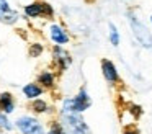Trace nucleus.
Returning a JSON list of instances; mask_svg holds the SVG:
<instances>
[{"instance_id": "obj_1", "label": "nucleus", "mask_w": 152, "mask_h": 134, "mask_svg": "<svg viewBox=\"0 0 152 134\" xmlns=\"http://www.w3.org/2000/svg\"><path fill=\"white\" fill-rule=\"evenodd\" d=\"M92 105L90 100V95L87 93V88L82 87L77 95L70 98H64L62 103H61V114H69V113H75V114H82L83 111H87Z\"/></svg>"}, {"instance_id": "obj_2", "label": "nucleus", "mask_w": 152, "mask_h": 134, "mask_svg": "<svg viewBox=\"0 0 152 134\" xmlns=\"http://www.w3.org/2000/svg\"><path fill=\"white\" fill-rule=\"evenodd\" d=\"M13 124H15V129L18 131V134H44L46 133L44 123L34 114H20L13 121Z\"/></svg>"}, {"instance_id": "obj_3", "label": "nucleus", "mask_w": 152, "mask_h": 134, "mask_svg": "<svg viewBox=\"0 0 152 134\" xmlns=\"http://www.w3.org/2000/svg\"><path fill=\"white\" fill-rule=\"evenodd\" d=\"M61 124L64 126L67 134H92L88 124L82 118V114L69 113V114H61L59 116Z\"/></svg>"}, {"instance_id": "obj_4", "label": "nucleus", "mask_w": 152, "mask_h": 134, "mask_svg": "<svg viewBox=\"0 0 152 134\" xmlns=\"http://www.w3.org/2000/svg\"><path fill=\"white\" fill-rule=\"evenodd\" d=\"M128 21H129V26H131V29H132V34L137 39L139 44L144 46V48H152V34L147 29V26H145L134 13H128Z\"/></svg>"}, {"instance_id": "obj_5", "label": "nucleus", "mask_w": 152, "mask_h": 134, "mask_svg": "<svg viewBox=\"0 0 152 134\" xmlns=\"http://www.w3.org/2000/svg\"><path fill=\"white\" fill-rule=\"evenodd\" d=\"M23 12L31 20H36V18L51 20V18H54V8L51 7V3L41 2V0H36V2H31L28 5H25Z\"/></svg>"}, {"instance_id": "obj_6", "label": "nucleus", "mask_w": 152, "mask_h": 134, "mask_svg": "<svg viewBox=\"0 0 152 134\" xmlns=\"http://www.w3.org/2000/svg\"><path fill=\"white\" fill-rule=\"evenodd\" d=\"M48 36H49L51 42H53L54 46H66L70 42V36L69 33H67V29L64 28V26L57 25V23H51L49 26H48Z\"/></svg>"}, {"instance_id": "obj_7", "label": "nucleus", "mask_w": 152, "mask_h": 134, "mask_svg": "<svg viewBox=\"0 0 152 134\" xmlns=\"http://www.w3.org/2000/svg\"><path fill=\"white\" fill-rule=\"evenodd\" d=\"M18 20H20V15H18V12L15 8H12L8 0H0V23L12 26Z\"/></svg>"}, {"instance_id": "obj_8", "label": "nucleus", "mask_w": 152, "mask_h": 134, "mask_svg": "<svg viewBox=\"0 0 152 134\" xmlns=\"http://www.w3.org/2000/svg\"><path fill=\"white\" fill-rule=\"evenodd\" d=\"M102 74H103V77H105V80L111 85H115L119 82L118 69H116V65L113 64V61H110V59H103L102 61Z\"/></svg>"}, {"instance_id": "obj_9", "label": "nucleus", "mask_w": 152, "mask_h": 134, "mask_svg": "<svg viewBox=\"0 0 152 134\" xmlns=\"http://www.w3.org/2000/svg\"><path fill=\"white\" fill-rule=\"evenodd\" d=\"M36 82L43 90H51L56 85V72L51 70V69H44V70H41L38 74Z\"/></svg>"}, {"instance_id": "obj_10", "label": "nucleus", "mask_w": 152, "mask_h": 134, "mask_svg": "<svg viewBox=\"0 0 152 134\" xmlns=\"http://www.w3.org/2000/svg\"><path fill=\"white\" fill-rule=\"evenodd\" d=\"M17 110V101L10 92H2L0 93V113H5L10 116Z\"/></svg>"}, {"instance_id": "obj_11", "label": "nucleus", "mask_w": 152, "mask_h": 134, "mask_svg": "<svg viewBox=\"0 0 152 134\" xmlns=\"http://www.w3.org/2000/svg\"><path fill=\"white\" fill-rule=\"evenodd\" d=\"M21 93H23V97L26 98V100L33 101V100H36V98L43 97L44 90L36 83V82H28V83H25L23 87H21Z\"/></svg>"}, {"instance_id": "obj_12", "label": "nucleus", "mask_w": 152, "mask_h": 134, "mask_svg": "<svg viewBox=\"0 0 152 134\" xmlns=\"http://www.w3.org/2000/svg\"><path fill=\"white\" fill-rule=\"evenodd\" d=\"M30 110H31V113H33L34 116H41V114H49L51 111H53V108H51L49 103L41 97V98H36V100L31 101Z\"/></svg>"}, {"instance_id": "obj_13", "label": "nucleus", "mask_w": 152, "mask_h": 134, "mask_svg": "<svg viewBox=\"0 0 152 134\" xmlns=\"http://www.w3.org/2000/svg\"><path fill=\"white\" fill-rule=\"evenodd\" d=\"M46 134H67L59 119H51L46 126Z\"/></svg>"}, {"instance_id": "obj_14", "label": "nucleus", "mask_w": 152, "mask_h": 134, "mask_svg": "<svg viewBox=\"0 0 152 134\" xmlns=\"http://www.w3.org/2000/svg\"><path fill=\"white\" fill-rule=\"evenodd\" d=\"M0 129L4 133H13L15 131L13 121H10L8 114H5V113H0Z\"/></svg>"}, {"instance_id": "obj_15", "label": "nucleus", "mask_w": 152, "mask_h": 134, "mask_svg": "<svg viewBox=\"0 0 152 134\" xmlns=\"http://www.w3.org/2000/svg\"><path fill=\"white\" fill-rule=\"evenodd\" d=\"M44 52V46L43 42H31L28 48V56L30 57H41Z\"/></svg>"}, {"instance_id": "obj_16", "label": "nucleus", "mask_w": 152, "mask_h": 134, "mask_svg": "<svg viewBox=\"0 0 152 134\" xmlns=\"http://www.w3.org/2000/svg\"><path fill=\"white\" fill-rule=\"evenodd\" d=\"M51 54H53V61H57V59H66V57H69V52L64 51L62 46H53V49H51Z\"/></svg>"}, {"instance_id": "obj_17", "label": "nucleus", "mask_w": 152, "mask_h": 134, "mask_svg": "<svg viewBox=\"0 0 152 134\" xmlns=\"http://www.w3.org/2000/svg\"><path fill=\"white\" fill-rule=\"evenodd\" d=\"M110 42H111L113 46L119 44V31L113 23H110Z\"/></svg>"}, {"instance_id": "obj_18", "label": "nucleus", "mask_w": 152, "mask_h": 134, "mask_svg": "<svg viewBox=\"0 0 152 134\" xmlns=\"http://www.w3.org/2000/svg\"><path fill=\"white\" fill-rule=\"evenodd\" d=\"M123 134H139V129L134 126H126L124 131H123Z\"/></svg>"}, {"instance_id": "obj_19", "label": "nucleus", "mask_w": 152, "mask_h": 134, "mask_svg": "<svg viewBox=\"0 0 152 134\" xmlns=\"http://www.w3.org/2000/svg\"><path fill=\"white\" fill-rule=\"evenodd\" d=\"M0 134H5V133H4V131H2V129H0Z\"/></svg>"}, {"instance_id": "obj_20", "label": "nucleus", "mask_w": 152, "mask_h": 134, "mask_svg": "<svg viewBox=\"0 0 152 134\" xmlns=\"http://www.w3.org/2000/svg\"><path fill=\"white\" fill-rule=\"evenodd\" d=\"M151 23H152V15H151Z\"/></svg>"}]
</instances>
